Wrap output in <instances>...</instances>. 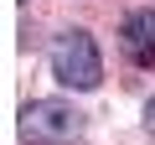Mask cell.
Wrapping results in <instances>:
<instances>
[{
    "label": "cell",
    "instance_id": "7a4b0ae2",
    "mask_svg": "<svg viewBox=\"0 0 155 145\" xmlns=\"http://www.w3.org/2000/svg\"><path fill=\"white\" fill-rule=\"evenodd\" d=\"M83 124H88V114L72 109L67 99H31L21 109V140L26 145H67L83 135Z\"/></svg>",
    "mask_w": 155,
    "mask_h": 145
},
{
    "label": "cell",
    "instance_id": "3957f363",
    "mask_svg": "<svg viewBox=\"0 0 155 145\" xmlns=\"http://www.w3.org/2000/svg\"><path fill=\"white\" fill-rule=\"evenodd\" d=\"M119 47H124V57H129L134 67H155V5L129 11V16H124Z\"/></svg>",
    "mask_w": 155,
    "mask_h": 145
},
{
    "label": "cell",
    "instance_id": "6da1fadb",
    "mask_svg": "<svg viewBox=\"0 0 155 145\" xmlns=\"http://www.w3.org/2000/svg\"><path fill=\"white\" fill-rule=\"evenodd\" d=\"M52 78L62 88H98L104 83V57H98V42L83 31V26H72L52 42Z\"/></svg>",
    "mask_w": 155,
    "mask_h": 145
},
{
    "label": "cell",
    "instance_id": "277c9868",
    "mask_svg": "<svg viewBox=\"0 0 155 145\" xmlns=\"http://www.w3.org/2000/svg\"><path fill=\"white\" fill-rule=\"evenodd\" d=\"M145 130H150V135H155V99H150V104H145Z\"/></svg>",
    "mask_w": 155,
    "mask_h": 145
}]
</instances>
